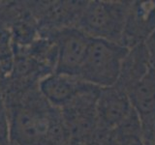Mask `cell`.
I'll use <instances>...</instances> for the list:
<instances>
[{"mask_svg": "<svg viewBox=\"0 0 155 145\" xmlns=\"http://www.w3.org/2000/svg\"><path fill=\"white\" fill-rule=\"evenodd\" d=\"M129 48L120 44L93 39L81 68L79 79L98 88L116 84Z\"/></svg>", "mask_w": 155, "mask_h": 145, "instance_id": "6da1fadb", "label": "cell"}, {"mask_svg": "<svg viewBox=\"0 0 155 145\" xmlns=\"http://www.w3.org/2000/svg\"><path fill=\"white\" fill-rule=\"evenodd\" d=\"M56 43L55 74L78 77L84 63L91 38L78 27H69L52 32Z\"/></svg>", "mask_w": 155, "mask_h": 145, "instance_id": "3957f363", "label": "cell"}, {"mask_svg": "<svg viewBox=\"0 0 155 145\" xmlns=\"http://www.w3.org/2000/svg\"><path fill=\"white\" fill-rule=\"evenodd\" d=\"M98 89L79 77H73L51 72L38 82V90L51 106L63 109L79 96Z\"/></svg>", "mask_w": 155, "mask_h": 145, "instance_id": "277c9868", "label": "cell"}, {"mask_svg": "<svg viewBox=\"0 0 155 145\" xmlns=\"http://www.w3.org/2000/svg\"><path fill=\"white\" fill-rule=\"evenodd\" d=\"M10 138V116L5 97L0 89V142Z\"/></svg>", "mask_w": 155, "mask_h": 145, "instance_id": "9c48e42d", "label": "cell"}, {"mask_svg": "<svg viewBox=\"0 0 155 145\" xmlns=\"http://www.w3.org/2000/svg\"><path fill=\"white\" fill-rule=\"evenodd\" d=\"M144 45L148 52L150 63H151L152 67L155 69V30L147 38V40L144 42Z\"/></svg>", "mask_w": 155, "mask_h": 145, "instance_id": "30bf717a", "label": "cell"}, {"mask_svg": "<svg viewBox=\"0 0 155 145\" xmlns=\"http://www.w3.org/2000/svg\"><path fill=\"white\" fill-rule=\"evenodd\" d=\"M132 1H87L77 26L93 39L120 44Z\"/></svg>", "mask_w": 155, "mask_h": 145, "instance_id": "7a4b0ae2", "label": "cell"}, {"mask_svg": "<svg viewBox=\"0 0 155 145\" xmlns=\"http://www.w3.org/2000/svg\"><path fill=\"white\" fill-rule=\"evenodd\" d=\"M155 30V1H132L121 45L129 50L143 44Z\"/></svg>", "mask_w": 155, "mask_h": 145, "instance_id": "8992f818", "label": "cell"}, {"mask_svg": "<svg viewBox=\"0 0 155 145\" xmlns=\"http://www.w3.org/2000/svg\"><path fill=\"white\" fill-rule=\"evenodd\" d=\"M142 140L144 145H155V129L153 127L142 129Z\"/></svg>", "mask_w": 155, "mask_h": 145, "instance_id": "8fae6325", "label": "cell"}, {"mask_svg": "<svg viewBox=\"0 0 155 145\" xmlns=\"http://www.w3.org/2000/svg\"><path fill=\"white\" fill-rule=\"evenodd\" d=\"M0 145H19L17 141H15L12 138H8L6 140H4V141H1L0 142Z\"/></svg>", "mask_w": 155, "mask_h": 145, "instance_id": "7c38bea8", "label": "cell"}, {"mask_svg": "<svg viewBox=\"0 0 155 145\" xmlns=\"http://www.w3.org/2000/svg\"><path fill=\"white\" fill-rule=\"evenodd\" d=\"M133 110L126 90L115 84L100 88L96 100L98 130L110 132L126 119Z\"/></svg>", "mask_w": 155, "mask_h": 145, "instance_id": "5b68a950", "label": "cell"}, {"mask_svg": "<svg viewBox=\"0 0 155 145\" xmlns=\"http://www.w3.org/2000/svg\"><path fill=\"white\" fill-rule=\"evenodd\" d=\"M151 66L144 43L130 48L122 63L120 76L116 84L128 92L147 74Z\"/></svg>", "mask_w": 155, "mask_h": 145, "instance_id": "ba28073f", "label": "cell"}, {"mask_svg": "<svg viewBox=\"0 0 155 145\" xmlns=\"http://www.w3.org/2000/svg\"><path fill=\"white\" fill-rule=\"evenodd\" d=\"M154 129H155V123H154Z\"/></svg>", "mask_w": 155, "mask_h": 145, "instance_id": "4fadbf2b", "label": "cell"}, {"mask_svg": "<svg viewBox=\"0 0 155 145\" xmlns=\"http://www.w3.org/2000/svg\"><path fill=\"white\" fill-rule=\"evenodd\" d=\"M127 94L133 109L142 122V129L153 127L155 123V69L151 66Z\"/></svg>", "mask_w": 155, "mask_h": 145, "instance_id": "52a82bcc", "label": "cell"}]
</instances>
